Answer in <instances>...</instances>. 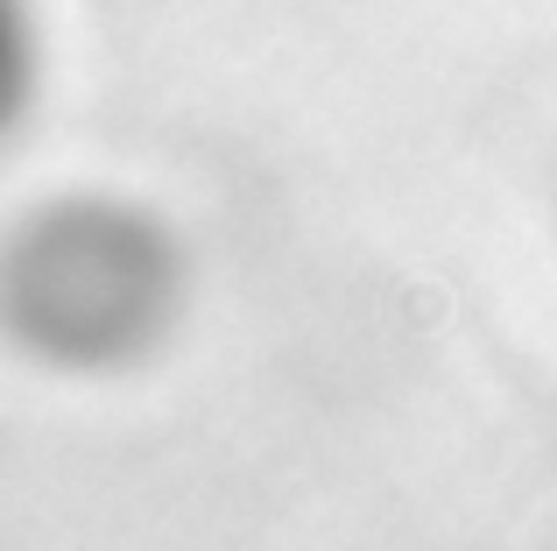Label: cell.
<instances>
[{
    "mask_svg": "<svg viewBox=\"0 0 557 551\" xmlns=\"http://www.w3.org/2000/svg\"><path fill=\"white\" fill-rule=\"evenodd\" d=\"M184 262L149 212L121 198H64L0 248V326L50 368H121L163 340Z\"/></svg>",
    "mask_w": 557,
    "mask_h": 551,
    "instance_id": "6da1fadb",
    "label": "cell"
},
{
    "mask_svg": "<svg viewBox=\"0 0 557 551\" xmlns=\"http://www.w3.org/2000/svg\"><path fill=\"white\" fill-rule=\"evenodd\" d=\"M42 85V36H36V8L28 0H0V142L22 135L28 107Z\"/></svg>",
    "mask_w": 557,
    "mask_h": 551,
    "instance_id": "7a4b0ae2",
    "label": "cell"
}]
</instances>
